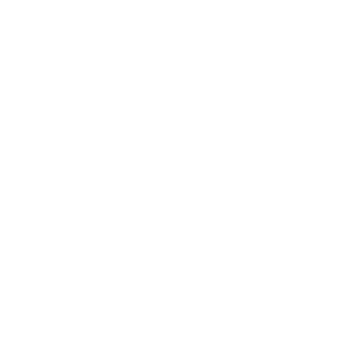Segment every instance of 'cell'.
Masks as SVG:
<instances>
[]
</instances>
